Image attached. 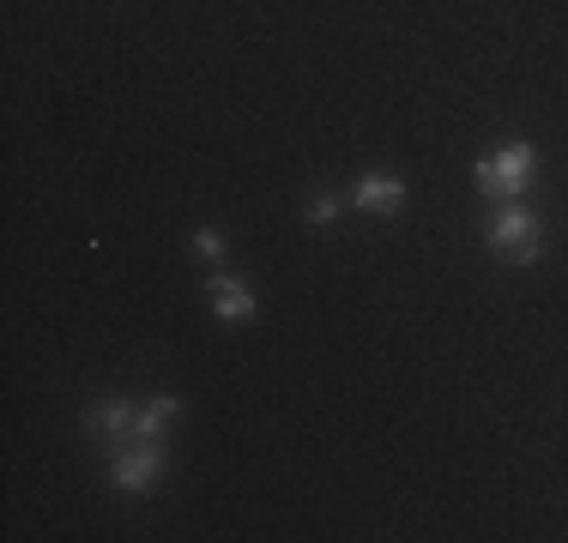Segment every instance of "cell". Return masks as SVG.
<instances>
[{"mask_svg": "<svg viewBox=\"0 0 568 543\" xmlns=\"http://www.w3.org/2000/svg\"><path fill=\"white\" fill-rule=\"evenodd\" d=\"M85 434H98V441H133L140 434V411H133V399H103L98 411L85 417Z\"/></svg>", "mask_w": 568, "mask_h": 543, "instance_id": "277c9868", "label": "cell"}, {"mask_svg": "<svg viewBox=\"0 0 568 543\" xmlns=\"http://www.w3.org/2000/svg\"><path fill=\"white\" fill-rule=\"evenodd\" d=\"M484 242H490V254L503 266H532L538 254H545V217L526 212L520 199H508V206H496L490 229H484Z\"/></svg>", "mask_w": 568, "mask_h": 543, "instance_id": "6da1fadb", "label": "cell"}, {"mask_svg": "<svg viewBox=\"0 0 568 543\" xmlns=\"http://www.w3.org/2000/svg\"><path fill=\"white\" fill-rule=\"evenodd\" d=\"M351 206L357 212H405V182L399 175H363L351 187Z\"/></svg>", "mask_w": 568, "mask_h": 543, "instance_id": "5b68a950", "label": "cell"}, {"mask_svg": "<svg viewBox=\"0 0 568 543\" xmlns=\"http://www.w3.org/2000/svg\"><path fill=\"white\" fill-rule=\"evenodd\" d=\"M212 315L242 326V320H254V315H261V303H254V290H248L242 278H212Z\"/></svg>", "mask_w": 568, "mask_h": 543, "instance_id": "8992f818", "label": "cell"}, {"mask_svg": "<svg viewBox=\"0 0 568 543\" xmlns=\"http://www.w3.org/2000/svg\"><path fill=\"white\" fill-rule=\"evenodd\" d=\"M303 217H308V224H333V217H339V199H333V194H315V199L303 206Z\"/></svg>", "mask_w": 568, "mask_h": 543, "instance_id": "9c48e42d", "label": "cell"}, {"mask_svg": "<svg viewBox=\"0 0 568 543\" xmlns=\"http://www.w3.org/2000/svg\"><path fill=\"white\" fill-rule=\"evenodd\" d=\"M175 417H182V399H152L140 411V434H145V441H164V429L175 423Z\"/></svg>", "mask_w": 568, "mask_h": 543, "instance_id": "52a82bcc", "label": "cell"}, {"mask_svg": "<svg viewBox=\"0 0 568 543\" xmlns=\"http://www.w3.org/2000/svg\"><path fill=\"white\" fill-rule=\"evenodd\" d=\"M158 478H164V441H145V434L121 441V453L110 459V483L121 495H145Z\"/></svg>", "mask_w": 568, "mask_h": 543, "instance_id": "3957f363", "label": "cell"}, {"mask_svg": "<svg viewBox=\"0 0 568 543\" xmlns=\"http://www.w3.org/2000/svg\"><path fill=\"white\" fill-rule=\"evenodd\" d=\"M194 254H200V260H224V236L212 224H200L194 229Z\"/></svg>", "mask_w": 568, "mask_h": 543, "instance_id": "ba28073f", "label": "cell"}, {"mask_svg": "<svg viewBox=\"0 0 568 543\" xmlns=\"http://www.w3.org/2000/svg\"><path fill=\"white\" fill-rule=\"evenodd\" d=\"M532 175H538V152L526 140H514L503 145L496 157H478L471 163V182L484 187V199H496V206H508L514 194H526L532 187Z\"/></svg>", "mask_w": 568, "mask_h": 543, "instance_id": "7a4b0ae2", "label": "cell"}]
</instances>
